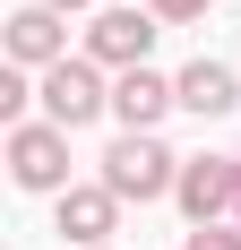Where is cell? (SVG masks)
I'll list each match as a JSON object with an SVG mask.
<instances>
[{
    "label": "cell",
    "mask_w": 241,
    "mask_h": 250,
    "mask_svg": "<svg viewBox=\"0 0 241 250\" xmlns=\"http://www.w3.org/2000/svg\"><path fill=\"white\" fill-rule=\"evenodd\" d=\"M181 250H241V233H233V225H190Z\"/></svg>",
    "instance_id": "8fae6325"
},
{
    "label": "cell",
    "mask_w": 241,
    "mask_h": 250,
    "mask_svg": "<svg viewBox=\"0 0 241 250\" xmlns=\"http://www.w3.org/2000/svg\"><path fill=\"white\" fill-rule=\"evenodd\" d=\"M26 95H35V86H26V69H0V121H9V129L26 121Z\"/></svg>",
    "instance_id": "30bf717a"
},
{
    "label": "cell",
    "mask_w": 241,
    "mask_h": 250,
    "mask_svg": "<svg viewBox=\"0 0 241 250\" xmlns=\"http://www.w3.org/2000/svg\"><path fill=\"white\" fill-rule=\"evenodd\" d=\"M52 61H69V26H60V9H18L9 18V69H52Z\"/></svg>",
    "instance_id": "8992f818"
},
{
    "label": "cell",
    "mask_w": 241,
    "mask_h": 250,
    "mask_svg": "<svg viewBox=\"0 0 241 250\" xmlns=\"http://www.w3.org/2000/svg\"><path fill=\"white\" fill-rule=\"evenodd\" d=\"M172 104H181V86H172L164 69H120V78H112V112H120V129H155Z\"/></svg>",
    "instance_id": "52a82bcc"
},
{
    "label": "cell",
    "mask_w": 241,
    "mask_h": 250,
    "mask_svg": "<svg viewBox=\"0 0 241 250\" xmlns=\"http://www.w3.org/2000/svg\"><path fill=\"white\" fill-rule=\"evenodd\" d=\"M146 9H155L164 26H198V18H207V0H146Z\"/></svg>",
    "instance_id": "7c38bea8"
},
{
    "label": "cell",
    "mask_w": 241,
    "mask_h": 250,
    "mask_svg": "<svg viewBox=\"0 0 241 250\" xmlns=\"http://www.w3.org/2000/svg\"><path fill=\"white\" fill-rule=\"evenodd\" d=\"M43 9H60V18H69V9H86V0H43Z\"/></svg>",
    "instance_id": "4fadbf2b"
},
{
    "label": "cell",
    "mask_w": 241,
    "mask_h": 250,
    "mask_svg": "<svg viewBox=\"0 0 241 250\" xmlns=\"http://www.w3.org/2000/svg\"><path fill=\"white\" fill-rule=\"evenodd\" d=\"M35 95H43V121L52 129H86L95 112H112V86L95 78V61H52Z\"/></svg>",
    "instance_id": "7a4b0ae2"
},
{
    "label": "cell",
    "mask_w": 241,
    "mask_h": 250,
    "mask_svg": "<svg viewBox=\"0 0 241 250\" xmlns=\"http://www.w3.org/2000/svg\"><path fill=\"white\" fill-rule=\"evenodd\" d=\"M155 9H103L95 26H86V61L95 69H146V43H155Z\"/></svg>",
    "instance_id": "5b68a950"
},
{
    "label": "cell",
    "mask_w": 241,
    "mask_h": 250,
    "mask_svg": "<svg viewBox=\"0 0 241 250\" xmlns=\"http://www.w3.org/2000/svg\"><path fill=\"white\" fill-rule=\"evenodd\" d=\"M172 199L190 225H224V207H241V155H181Z\"/></svg>",
    "instance_id": "3957f363"
},
{
    "label": "cell",
    "mask_w": 241,
    "mask_h": 250,
    "mask_svg": "<svg viewBox=\"0 0 241 250\" xmlns=\"http://www.w3.org/2000/svg\"><path fill=\"white\" fill-rule=\"evenodd\" d=\"M120 225V199L103 190V181H86V190H60V242H78V250H103V233Z\"/></svg>",
    "instance_id": "ba28073f"
},
{
    "label": "cell",
    "mask_w": 241,
    "mask_h": 250,
    "mask_svg": "<svg viewBox=\"0 0 241 250\" xmlns=\"http://www.w3.org/2000/svg\"><path fill=\"white\" fill-rule=\"evenodd\" d=\"M9 181L18 190H69V129L18 121L9 129Z\"/></svg>",
    "instance_id": "277c9868"
},
{
    "label": "cell",
    "mask_w": 241,
    "mask_h": 250,
    "mask_svg": "<svg viewBox=\"0 0 241 250\" xmlns=\"http://www.w3.org/2000/svg\"><path fill=\"white\" fill-rule=\"evenodd\" d=\"M172 86H181V112H198V121H224V112L241 104V78L224 69V61H190Z\"/></svg>",
    "instance_id": "9c48e42d"
},
{
    "label": "cell",
    "mask_w": 241,
    "mask_h": 250,
    "mask_svg": "<svg viewBox=\"0 0 241 250\" xmlns=\"http://www.w3.org/2000/svg\"><path fill=\"white\" fill-rule=\"evenodd\" d=\"M233 216H241V207H233Z\"/></svg>",
    "instance_id": "5bb4252c"
},
{
    "label": "cell",
    "mask_w": 241,
    "mask_h": 250,
    "mask_svg": "<svg viewBox=\"0 0 241 250\" xmlns=\"http://www.w3.org/2000/svg\"><path fill=\"white\" fill-rule=\"evenodd\" d=\"M172 181H181V155H172L155 129H120L112 147H103V190H112L120 207H129V199H138V207L164 199Z\"/></svg>",
    "instance_id": "6da1fadb"
}]
</instances>
